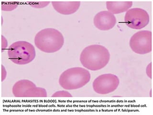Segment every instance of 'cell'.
Masks as SVG:
<instances>
[{
	"label": "cell",
	"mask_w": 153,
	"mask_h": 115,
	"mask_svg": "<svg viewBox=\"0 0 153 115\" xmlns=\"http://www.w3.org/2000/svg\"><path fill=\"white\" fill-rule=\"evenodd\" d=\"M54 9L63 15H70L78 11L80 6V1H52Z\"/></svg>",
	"instance_id": "cell-10"
},
{
	"label": "cell",
	"mask_w": 153,
	"mask_h": 115,
	"mask_svg": "<svg viewBox=\"0 0 153 115\" xmlns=\"http://www.w3.org/2000/svg\"><path fill=\"white\" fill-rule=\"evenodd\" d=\"M117 20L116 17L108 11H102L95 16L93 23L96 28L102 31L110 30L114 27Z\"/></svg>",
	"instance_id": "cell-9"
},
{
	"label": "cell",
	"mask_w": 153,
	"mask_h": 115,
	"mask_svg": "<svg viewBox=\"0 0 153 115\" xmlns=\"http://www.w3.org/2000/svg\"><path fill=\"white\" fill-rule=\"evenodd\" d=\"M72 96V95L68 92L64 90L57 91L52 96V97H69Z\"/></svg>",
	"instance_id": "cell-14"
},
{
	"label": "cell",
	"mask_w": 153,
	"mask_h": 115,
	"mask_svg": "<svg viewBox=\"0 0 153 115\" xmlns=\"http://www.w3.org/2000/svg\"><path fill=\"white\" fill-rule=\"evenodd\" d=\"M91 73L82 67H73L62 72L59 78V84L65 90L81 88L91 80Z\"/></svg>",
	"instance_id": "cell-3"
},
{
	"label": "cell",
	"mask_w": 153,
	"mask_h": 115,
	"mask_svg": "<svg viewBox=\"0 0 153 115\" xmlns=\"http://www.w3.org/2000/svg\"><path fill=\"white\" fill-rule=\"evenodd\" d=\"M27 2L30 6L35 8H43L50 4V1H30Z\"/></svg>",
	"instance_id": "cell-13"
},
{
	"label": "cell",
	"mask_w": 153,
	"mask_h": 115,
	"mask_svg": "<svg viewBox=\"0 0 153 115\" xmlns=\"http://www.w3.org/2000/svg\"><path fill=\"white\" fill-rule=\"evenodd\" d=\"M18 5L16 2H2L1 8L2 11H11L16 8Z\"/></svg>",
	"instance_id": "cell-12"
},
{
	"label": "cell",
	"mask_w": 153,
	"mask_h": 115,
	"mask_svg": "<svg viewBox=\"0 0 153 115\" xmlns=\"http://www.w3.org/2000/svg\"><path fill=\"white\" fill-rule=\"evenodd\" d=\"M152 92V90H151V91H150V96H151V97H152V95H151V93H152V92Z\"/></svg>",
	"instance_id": "cell-18"
},
{
	"label": "cell",
	"mask_w": 153,
	"mask_h": 115,
	"mask_svg": "<svg viewBox=\"0 0 153 115\" xmlns=\"http://www.w3.org/2000/svg\"><path fill=\"white\" fill-rule=\"evenodd\" d=\"M8 55L10 60L16 64H27L35 59L36 49L29 42L18 41L10 46L8 49Z\"/></svg>",
	"instance_id": "cell-4"
},
{
	"label": "cell",
	"mask_w": 153,
	"mask_h": 115,
	"mask_svg": "<svg viewBox=\"0 0 153 115\" xmlns=\"http://www.w3.org/2000/svg\"><path fill=\"white\" fill-rule=\"evenodd\" d=\"M1 49H2V52L6 48H7V45H8V42H7V40L6 38L4 37L1 36Z\"/></svg>",
	"instance_id": "cell-16"
},
{
	"label": "cell",
	"mask_w": 153,
	"mask_h": 115,
	"mask_svg": "<svg viewBox=\"0 0 153 115\" xmlns=\"http://www.w3.org/2000/svg\"><path fill=\"white\" fill-rule=\"evenodd\" d=\"M146 71L147 76L150 79H152V62H151L147 65L146 68Z\"/></svg>",
	"instance_id": "cell-15"
},
{
	"label": "cell",
	"mask_w": 153,
	"mask_h": 115,
	"mask_svg": "<svg viewBox=\"0 0 153 115\" xmlns=\"http://www.w3.org/2000/svg\"><path fill=\"white\" fill-rule=\"evenodd\" d=\"M119 84V79L117 76L106 73L97 77L92 83V87L96 93L107 95L116 90Z\"/></svg>",
	"instance_id": "cell-7"
},
{
	"label": "cell",
	"mask_w": 153,
	"mask_h": 115,
	"mask_svg": "<svg viewBox=\"0 0 153 115\" xmlns=\"http://www.w3.org/2000/svg\"><path fill=\"white\" fill-rule=\"evenodd\" d=\"M12 92L16 97H45L47 92L45 89L38 87L28 80H21L14 84Z\"/></svg>",
	"instance_id": "cell-5"
},
{
	"label": "cell",
	"mask_w": 153,
	"mask_h": 115,
	"mask_svg": "<svg viewBox=\"0 0 153 115\" xmlns=\"http://www.w3.org/2000/svg\"><path fill=\"white\" fill-rule=\"evenodd\" d=\"M150 17L147 11L140 8H133L126 12L124 22L129 28L139 30L149 23Z\"/></svg>",
	"instance_id": "cell-8"
},
{
	"label": "cell",
	"mask_w": 153,
	"mask_h": 115,
	"mask_svg": "<svg viewBox=\"0 0 153 115\" xmlns=\"http://www.w3.org/2000/svg\"><path fill=\"white\" fill-rule=\"evenodd\" d=\"M111 55L106 47L100 44L88 46L84 48L80 55V62L85 69L98 71L106 66Z\"/></svg>",
	"instance_id": "cell-1"
},
{
	"label": "cell",
	"mask_w": 153,
	"mask_h": 115,
	"mask_svg": "<svg viewBox=\"0 0 153 115\" xmlns=\"http://www.w3.org/2000/svg\"><path fill=\"white\" fill-rule=\"evenodd\" d=\"M6 75H7V72L6 69L5 68L3 65L1 66V81H3L6 78Z\"/></svg>",
	"instance_id": "cell-17"
},
{
	"label": "cell",
	"mask_w": 153,
	"mask_h": 115,
	"mask_svg": "<svg viewBox=\"0 0 153 115\" xmlns=\"http://www.w3.org/2000/svg\"><path fill=\"white\" fill-rule=\"evenodd\" d=\"M152 32L141 30L134 34L131 37L129 46L134 52L140 55L152 52Z\"/></svg>",
	"instance_id": "cell-6"
},
{
	"label": "cell",
	"mask_w": 153,
	"mask_h": 115,
	"mask_svg": "<svg viewBox=\"0 0 153 115\" xmlns=\"http://www.w3.org/2000/svg\"><path fill=\"white\" fill-rule=\"evenodd\" d=\"M133 1H107V11L112 14H119L126 12L133 5Z\"/></svg>",
	"instance_id": "cell-11"
},
{
	"label": "cell",
	"mask_w": 153,
	"mask_h": 115,
	"mask_svg": "<svg viewBox=\"0 0 153 115\" xmlns=\"http://www.w3.org/2000/svg\"><path fill=\"white\" fill-rule=\"evenodd\" d=\"M35 44L44 52L53 53L58 52L63 47L65 40L63 35L59 30L47 28L40 30L36 34Z\"/></svg>",
	"instance_id": "cell-2"
}]
</instances>
